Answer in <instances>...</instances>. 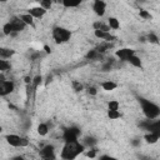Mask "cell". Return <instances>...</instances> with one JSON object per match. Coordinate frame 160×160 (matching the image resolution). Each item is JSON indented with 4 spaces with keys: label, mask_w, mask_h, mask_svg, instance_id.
<instances>
[{
    "label": "cell",
    "mask_w": 160,
    "mask_h": 160,
    "mask_svg": "<svg viewBox=\"0 0 160 160\" xmlns=\"http://www.w3.org/2000/svg\"><path fill=\"white\" fill-rule=\"evenodd\" d=\"M85 150V145L80 144L79 141H72V142H65L60 156L62 160H75L82 151Z\"/></svg>",
    "instance_id": "cell-1"
},
{
    "label": "cell",
    "mask_w": 160,
    "mask_h": 160,
    "mask_svg": "<svg viewBox=\"0 0 160 160\" xmlns=\"http://www.w3.org/2000/svg\"><path fill=\"white\" fill-rule=\"evenodd\" d=\"M139 104H140L142 112L148 120H155L156 118L160 116V106H158L152 101H150L145 98H139Z\"/></svg>",
    "instance_id": "cell-2"
},
{
    "label": "cell",
    "mask_w": 160,
    "mask_h": 160,
    "mask_svg": "<svg viewBox=\"0 0 160 160\" xmlns=\"http://www.w3.org/2000/svg\"><path fill=\"white\" fill-rule=\"evenodd\" d=\"M52 39L55 40L56 44H62V42H66L70 40L71 38V31L68 30L66 28H62V26H55L52 29Z\"/></svg>",
    "instance_id": "cell-3"
},
{
    "label": "cell",
    "mask_w": 160,
    "mask_h": 160,
    "mask_svg": "<svg viewBox=\"0 0 160 160\" xmlns=\"http://www.w3.org/2000/svg\"><path fill=\"white\" fill-rule=\"evenodd\" d=\"M5 139H6L8 144L14 148H24V146L29 145V140L26 138H21L16 134H9L5 136Z\"/></svg>",
    "instance_id": "cell-4"
},
{
    "label": "cell",
    "mask_w": 160,
    "mask_h": 160,
    "mask_svg": "<svg viewBox=\"0 0 160 160\" xmlns=\"http://www.w3.org/2000/svg\"><path fill=\"white\" fill-rule=\"evenodd\" d=\"M79 135H80V129L75 128V126H71V128H68L64 130V134H62V139L65 142H72V141H79Z\"/></svg>",
    "instance_id": "cell-5"
},
{
    "label": "cell",
    "mask_w": 160,
    "mask_h": 160,
    "mask_svg": "<svg viewBox=\"0 0 160 160\" xmlns=\"http://www.w3.org/2000/svg\"><path fill=\"white\" fill-rule=\"evenodd\" d=\"M141 126L148 132L155 134L160 138V120H146L145 122L141 124Z\"/></svg>",
    "instance_id": "cell-6"
},
{
    "label": "cell",
    "mask_w": 160,
    "mask_h": 160,
    "mask_svg": "<svg viewBox=\"0 0 160 160\" xmlns=\"http://www.w3.org/2000/svg\"><path fill=\"white\" fill-rule=\"evenodd\" d=\"M40 156H41L42 160H56L54 146L52 145H45L40 150Z\"/></svg>",
    "instance_id": "cell-7"
},
{
    "label": "cell",
    "mask_w": 160,
    "mask_h": 160,
    "mask_svg": "<svg viewBox=\"0 0 160 160\" xmlns=\"http://www.w3.org/2000/svg\"><path fill=\"white\" fill-rule=\"evenodd\" d=\"M115 55H116L120 60L128 61L130 56L135 55V50H132V49H130V48H124V49H119V50H116Z\"/></svg>",
    "instance_id": "cell-8"
},
{
    "label": "cell",
    "mask_w": 160,
    "mask_h": 160,
    "mask_svg": "<svg viewBox=\"0 0 160 160\" xmlns=\"http://www.w3.org/2000/svg\"><path fill=\"white\" fill-rule=\"evenodd\" d=\"M92 9H94V12L98 15V16H104L105 15V10H106V2L105 1H101V0H95L94 1V5H92Z\"/></svg>",
    "instance_id": "cell-9"
},
{
    "label": "cell",
    "mask_w": 160,
    "mask_h": 160,
    "mask_svg": "<svg viewBox=\"0 0 160 160\" xmlns=\"http://www.w3.org/2000/svg\"><path fill=\"white\" fill-rule=\"evenodd\" d=\"M14 90V82L10 80H4L0 82V94L1 96H5L10 92H12Z\"/></svg>",
    "instance_id": "cell-10"
},
{
    "label": "cell",
    "mask_w": 160,
    "mask_h": 160,
    "mask_svg": "<svg viewBox=\"0 0 160 160\" xmlns=\"http://www.w3.org/2000/svg\"><path fill=\"white\" fill-rule=\"evenodd\" d=\"M10 24H11V26H12V31L14 32H20V31H22L24 29H25V22L20 19V18H12L10 21H9Z\"/></svg>",
    "instance_id": "cell-11"
},
{
    "label": "cell",
    "mask_w": 160,
    "mask_h": 160,
    "mask_svg": "<svg viewBox=\"0 0 160 160\" xmlns=\"http://www.w3.org/2000/svg\"><path fill=\"white\" fill-rule=\"evenodd\" d=\"M28 12H29L32 18H35V19H41V18L46 14V10L39 5V6H35V8L29 9V11H28Z\"/></svg>",
    "instance_id": "cell-12"
},
{
    "label": "cell",
    "mask_w": 160,
    "mask_h": 160,
    "mask_svg": "<svg viewBox=\"0 0 160 160\" xmlns=\"http://www.w3.org/2000/svg\"><path fill=\"white\" fill-rule=\"evenodd\" d=\"M94 35H95L98 39H101V40H105V41H112V40L115 39V36H112V35L110 34V31L106 32V31H102V30H95V31H94Z\"/></svg>",
    "instance_id": "cell-13"
},
{
    "label": "cell",
    "mask_w": 160,
    "mask_h": 160,
    "mask_svg": "<svg viewBox=\"0 0 160 160\" xmlns=\"http://www.w3.org/2000/svg\"><path fill=\"white\" fill-rule=\"evenodd\" d=\"M101 88H102L105 91H112V90H115V89L118 88V84L114 82V81H111V80H108V81L101 82Z\"/></svg>",
    "instance_id": "cell-14"
},
{
    "label": "cell",
    "mask_w": 160,
    "mask_h": 160,
    "mask_svg": "<svg viewBox=\"0 0 160 160\" xmlns=\"http://www.w3.org/2000/svg\"><path fill=\"white\" fill-rule=\"evenodd\" d=\"M14 54H15V50H12V49H5V48L0 49V59H2V60L9 59Z\"/></svg>",
    "instance_id": "cell-15"
},
{
    "label": "cell",
    "mask_w": 160,
    "mask_h": 160,
    "mask_svg": "<svg viewBox=\"0 0 160 160\" xmlns=\"http://www.w3.org/2000/svg\"><path fill=\"white\" fill-rule=\"evenodd\" d=\"M128 62H129V64H131V65H132V66H135V68H142L141 59H140L139 56H136V55L130 56V58H129V60H128Z\"/></svg>",
    "instance_id": "cell-16"
},
{
    "label": "cell",
    "mask_w": 160,
    "mask_h": 160,
    "mask_svg": "<svg viewBox=\"0 0 160 160\" xmlns=\"http://www.w3.org/2000/svg\"><path fill=\"white\" fill-rule=\"evenodd\" d=\"M24 22H25V25H30V26H34V18L29 14V12H26V14H21L20 16H19Z\"/></svg>",
    "instance_id": "cell-17"
},
{
    "label": "cell",
    "mask_w": 160,
    "mask_h": 160,
    "mask_svg": "<svg viewBox=\"0 0 160 160\" xmlns=\"http://www.w3.org/2000/svg\"><path fill=\"white\" fill-rule=\"evenodd\" d=\"M144 139H145V141H146L148 144H155V142H158V140H159L160 138H159L158 135H155V134L148 132V134L144 135Z\"/></svg>",
    "instance_id": "cell-18"
},
{
    "label": "cell",
    "mask_w": 160,
    "mask_h": 160,
    "mask_svg": "<svg viewBox=\"0 0 160 160\" xmlns=\"http://www.w3.org/2000/svg\"><path fill=\"white\" fill-rule=\"evenodd\" d=\"M108 25H109L110 29H114V30H116V29L120 28V22H119V20H118L116 18H114V16H111V18L108 19Z\"/></svg>",
    "instance_id": "cell-19"
},
{
    "label": "cell",
    "mask_w": 160,
    "mask_h": 160,
    "mask_svg": "<svg viewBox=\"0 0 160 160\" xmlns=\"http://www.w3.org/2000/svg\"><path fill=\"white\" fill-rule=\"evenodd\" d=\"M101 55H100V51L98 50V49H95V50H90L88 54H86V58L88 59H90V60H96V59H99Z\"/></svg>",
    "instance_id": "cell-20"
},
{
    "label": "cell",
    "mask_w": 160,
    "mask_h": 160,
    "mask_svg": "<svg viewBox=\"0 0 160 160\" xmlns=\"http://www.w3.org/2000/svg\"><path fill=\"white\" fill-rule=\"evenodd\" d=\"M108 116L110 120H116V119L121 118V114L119 110H108Z\"/></svg>",
    "instance_id": "cell-21"
},
{
    "label": "cell",
    "mask_w": 160,
    "mask_h": 160,
    "mask_svg": "<svg viewBox=\"0 0 160 160\" xmlns=\"http://www.w3.org/2000/svg\"><path fill=\"white\" fill-rule=\"evenodd\" d=\"M48 131H49V129H48V125L46 124H39V126H38V132H39V135H41V136H45L46 134H48Z\"/></svg>",
    "instance_id": "cell-22"
},
{
    "label": "cell",
    "mask_w": 160,
    "mask_h": 160,
    "mask_svg": "<svg viewBox=\"0 0 160 160\" xmlns=\"http://www.w3.org/2000/svg\"><path fill=\"white\" fill-rule=\"evenodd\" d=\"M10 68H11V65H10V62H9L8 60H2V59H0V70H1V71L10 70Z\"/></svg>",
    "instance_id": "cell-23"
},
{
    "label": "cell",
    "mask_w": 160,
    "mask_h": 160,
    "mask_svg": "<svg viewBox=\"0 0 160 160\" xmlns=\"http://www.w3.org/2000/svg\"><path fill=\"white\" fill-rule=\"evenodd\" d=\"M119 101L118 100H110L108 104V110H119Z\"/></svg>",
    "instance_id": "cell-24"
},
{
    "label": "cell",
    "mask_w": 160,
    "mask_h": 160,
    "mask_svg": "<svg viewBox=\"0 0 160 160\" xmlns=\"http://www.w3.org/2000/svg\"><path fill=\"white\" fill-rule=\"evenodd\" d=\"M65 8H78L79 5H80V1H62L61 2Z\"/></svg>",
    "instance_id": "cell-25"
},
{
    "label": "cell",
    "mask_w": 160,
    "mask_h": 160,
    "mask_svg": "<svg viewBox=\"0 0 160 160\" xmlns=\"http://www.w3.org/2000/svg\"><path fill=\"white\" fill-rule=\"evenodd\" d=\"M2 32H4L5 35H10V34L14 32V31H12V26H11L10 22H6V24L2 26Z\"/></svg>",
    "instance_id": "cell-26"
},
{
    "label": "cell",
    "mask_w": 160,
    "mask_h": 160,
    "mask_svg": "<svg viewBox=\"0 0 160 160\" xmlns=\"http://www.w3.org/2000/svg\"><path fill=\"white\" fill-rule=\"evenodd\" d=\"M96 144V140L94 139V138H85V140H84V145L85 146H89V148H92L94 145Z\"/></svg>",
    "instance_id": "cell-27"
},
{
    "label": "cell",
    "mask_w": 160,
    "mask_h": 160,
    "mask_svg": "<svg viewBox=\"0 0 160 160\" xmlns=\"http://www.w3.org/2000/svg\"><path fill=\"white\" fill-rule=\"evenodd\" d=\"M146 39H148L150 42H152V44H158V42H159V39H158V36H156L155 34H152V32H150V34L146 36Z\"/></svg>",
    "instance_id": "cell-28"
},
{
    "label": "cell",
    "mask_w": 160,
    "mask_h": 160,
    "mask_svg": "<svg viewBox=\"0 0 160 160\" xmlns=\"http://www.w3.org/2000/svg\"><path fill=\"white\" fill-rule=\"evenodd\" d=\"M139 15H140L142 19H146V20H150V19L152 18V16H151V14H150V12H148L146 10H140Z\"/></svg>",
    "instance_id": "cell-29"
},
{
    "label": "cell",
    "mask_w": 160,
    "mask_h": 160,
    "mask_svg": "<svg viewBox=\"0 0 160 160\" xmlns=\"http://www.w3.org/2000/svg\"><path fill=\"white\" fill-rule=\"evenodd\" d=\"M41 80H42V78H41L40 75L35 76V78L32 79V85H34V88H38V86L41 84Z\"/></svg>",
    "instance_id": "cell-30"
},
{
    "label": "cell",
    "mask_w": 160,
    "mask_h": 160,
    "mask_svg": "<svg viewBox=\"0 0 160 160\" xmlns=\"http://www.w3.org/2000/svg\"><path fill=\"white\" fill-rule=\"evenodd\" d=\"M40 6H41V8H44L45 10H48V9H50V8H51V1H46V0H44V1H41V2H40Z\"/></svg>",
    "instance_id": "cell-31"
},
{
    "label": "cell",
    "mask_w": 160,
    "mask_h": 160,
    "mask_svg": "<svg viewBox=\"0 0 160 160\" xmlns=\"http://www.w3.org/2000/svg\"><path fill=\"white\" fill-rule=\"evenodd\" d=\"M72 88H74V90H76V91L82 90V85H81V84H79L78 81H72Z\"/></svg>",
    "instance_id": "cell-32"
},
{
    "label": "cell",
    "mask_w": 160,
    "mask_h": 160,
    "mask_svg": "<svg viewBox=\"0 0 160 160\" xmlns=\"http://www.w3.org/2000/svg\"><path fill=\"white\" fill-rule=\"evenodd\" d=\"M99 160H118V159H115L114 156H110V155H101Z\"/></svg>",
    "instance_id": "cell-33"
},
{
    "label": "cell",
    "mask_w": 160,
    "mask_h": 160,
    "mask_svg": "<svg viewBox=\"0 0 160 160\" xmlns=\"http://www.w3.org/2000/svg\"><path fill=\"white\" fill-rule=\"evenodd\" d=\"M86 155L92 159V158H95V155H96V150H95V149H91V150H89V151L86 152Z\"/></svg>",
    "instance_id": "cell-34"
},
{
    "label": "cell",
    "mask_w": 160,
    "mask_h": 160,
    "mask_svg": "<svg viewBox=\"0 0 160 160\" xmlns=\"http://www.w3.org/2000/svg\"><path fill=\"white\" fill-rule=\"evenodd\" d=\"M88 92H89L90 95H96V92H98V91H96V89H95L94 86H90V88L88 89Z\"/></svg>",
    "instance_id": "cell-35"
},
{
    "label": "cell",
    "mask_w": 160,
    "mask_h": 160,
    "mask_svg": "<svg viewBox=\"0 0 160 160\" xmlns=\"http://www.w3.org/2000/svg\"><path fill=\"white\" fill-rule=\"evenodd\" d=\"M110 68H111V64H110V62H108V64H105V65L102 66V71H108Z\"/></svg>",
    "instance_id": "cell-36"
},
{
    "label": "cell",
    "mask_w": 160,
    "mask_h": 160,
    "mask_svg": "<svg viewBox=\"0 0 160 160\" xmlns=\"http://www.w3.org/2000/svg\"><path fill=\"white\" fill-rule=\"evenodd\" d=\"M11 160H25V158L21 156V155H18V156H14Z\"/></svg>",
    "instance_id": "cell-37"
}]
</instances>
